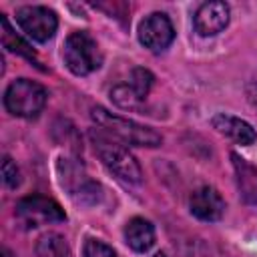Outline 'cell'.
<instances>
[{
	"label": "cell",
	"mask_w": 257,
	"mask_h": 257,
	"mask_svg": "<svg viewBox=\"0 0 257 257\" xmlns=\"http://www.w3.org/2000/svg\"><path fill=\"white\" fill-rule=\"evenodd\" d=\"M48 92L42 84L30 78H16L4 92V106L10 114L20 118H34L42 112Z\"/></svg>",
	"instance_id": "277c9868"
},
{
	"label": "cell",
	"mask_w": 257,
	"mask_h": 257,
	"mask_svg": "<svg viewBox=\"0 0 257 257\" xmlns=\"http://www.w3.org/2000/svg\"><path fill=\"white\" fill-rule=\"evenodd\" d=\"M245 94H247V100L251 102V106L257 110V80H251L245 86Z\"/></svg>",
	"instance_id": "ffe728a7"
},
{
	"label": "cell",
	"mask_w": 257,
	"mask_h": 257,
	"mask_svg": "<svg viewBox=\"0 0 257 257\" xmlns=\"http://www.w3.org/2000/svg\"><path fill=\"white\" fill-rule=\"evenodd\" d=\"M58 175H60V185L68 191V195L80 203V205H96L102 189L98 183L88 179L84 173L82 165H78L74 159H60L58 161Z\"/></svg>",
	"instance_id": "8992f818"
},
{
	"label": "cell",
	"mask_w": 257,
	"mask_h": 257,
	"mask_svg": "<svg viewBox=\"0 0 257 257\" xmlns=\"http://www.w3.org/2000/svg\"><path fill=\"white\" fill-rule=\"evenodd\" d=\"M16 24L28 38L36 42H46L54 36L58 28V18L46 6H22L16 10Z\"/></svg>",
	"instance_id": "52a82bcc"
},
{
	"label": "cell",
	"mask_w": 257,
	"mask_h": 257,
	"mask_svg": "<svg viewBox=\"0 0 257 257\" xmlns=\"http://www.w3.org/2000/svg\"><path fill=\"white\" fill-rule=\"evenodd\" d=\"M0 24H2V44H4V48H8L10 52H16V54H20V56H26L28 60H36V54H34V50L30 48V44L24 42V40L12 30V26H10V22H8L6 16L0 18Z\"/></svg>",
	"instance_id": "9a60e30c"
},
{
	"label": "cell",
	"mask_w": 257,
	"mask_h": 257,
	"mask_svg": "<svg viewBox=\"0 0 257 257\" xmlns=\"http://www.w3.org/2000/svg\"><path fill=\"white\" fill-rule=\"evenodd\" d=\"M62 58L68 70L76 76H86L100 68L102 64V52L98 48V42L84 30L70 32L64 40Z\"/></svg>",
	"instance_id": "3957f363"
},
{
	"label": "cell",
	"mask_w": 257,
	"mask_h": 257,
	"mask_svg": "<svg viewBox=\"0 0 257 257\" xmlns=\"http://www.w3.org/2000/svg\"><path fill=\"white\" fill-rule=\"evenodd\" d=\"M139 40L151 52H161L175 40V28L165 12H153L139 24Z\"/></svg>",
	"instance_id": "ba28073f"
},
{
	"label": "cell",
	"mask_w": 257,
	"mask_h": 257,
	"mask_svg": "<svg viewBox=\"0 0 257 257\" xmlns=\"http://www.w3.org/2000/svg\"><path fill=\"white\" fill-rule=\"evenodd\" d=\"M90 141L94 145V151L98 155V159L102 161V165L122 183L128 185H139L143 181V171L137 163V159L128 153V149L112 139L110 135H106L104 131H90Z\"/></svg>",
	"instance_id": "6da1fadb"
},
{
	"label": "cell",
	"mask_w": 257,
	"mask_h": 257,
	"mask_svg": "<svg viewBox=\"0 0 257 257\" xmlns=\"http://www.w3.org/2000/svg\"><path fill=\"white\" fill-rule=\"evenodd\" d=\"M92 120L100 126V131H104L112 139L120 141L122 145H131V147H159L163 143V137L157 131H153L151 126L139 124V122H135L131 118H124V116H116V114L104 110L102 106L92 108Z\"/></svg>",
	"instance_id": "7a4b0ae2"
},
{
	"label": "cell",
	"mask_w": 257,
	"mask_h": 257,
	"mask_svg": "<svg viewBox=\"0 0 257 257\" xmlns=\"http://www.w3.org/2000/svg\"><path fill=\"white\" fill-rule=\"evenodd\" d=\"M231 159H233V169L241 199L247 205H257V169L235 153L231 155Z\"/></svg>",
	"instance_id": "4fadbf2b"
},
{
	"label": "cell",
	"mask_w": 257,
	"mask_h": 257,
	"mask_svg": "<svg viewBox=\"0 0 257 257\" xmlns=\"http://www.w3.org/2000/svg\"><path fill=\"white\" fill-rule=\"evenodd\" d=\"M153 257H167L165 253H157V255H153Z\"/></svg>",
	"instance_id": "7402d4cb"
},
{
	"label": "cell",
	"mask_w": 257,
	"mask_h": 257,
	"mask_svg": "<svg viewBox=\"0 0 257 257\" xmlns=\"http://www.w3.org/2000/svg\"><path fill=\"white\" fill-rule=\"evenodd\" d=\"M110 98H112V102H114L116 106H120V108H124V110H141V108H143V102H145V98H141L128 82L116 84V86L110 90Z\"/></svg>",
	"instance_id": "2e32d148"
},
{
	"label": "cell",
	"mask_w": 257,
	"mask_h": 257,
	"mask_svg": "<svg viewBox=\"0 0 257 257\" xmlns=\"http://www.w3.org/2000/svg\"><path fill=\"white\" fill-rule=\"evenodd\" d=\"M213 128H217V133L225 135L227 139L235 141L237 145H253L257 139L255 128L247 120L225 114V112H219L213 116Z\"/></svg>",
	"instance_id": "8fae6325"
},
{
	"label": "cell",
	"mask_w": 257,
	"mask_h": 257,
	"mask_svg": "<svg viewBox=\"0 0 257 257\" xmlns=\"http://www.w3.org/2000/svg\"><path fill=\"white\" fill-rule=\"evenodd\" d=\"M16 219L26 229H36L42 225L66 221V213L54 199L44 195H30L16 203Z\"/></svg>",
	"instance_id": "5b68a950"
},
{
	"label": "cell",
	"mask_w": 257,
	"mask_h": 257,
	"mask_svg": "<svg viewBox=\"0 0 257 257\" xmlns=\"http://www.w3.org/2000/svg\"><path fill=\"white\" fill-rule=\"evenodd\" d=\"M82 257H116L114 249L100 239H86L82 245Z\"/></svg>",
	"instance_id": "ac0fdd59"
},
{
	"label": "cell",
	"mask_w": 257,
	"mask_h": 257,
	"mask_svg": "<svg viewBox=\"0 0 257 257\" xmlns=\"http://www.w3.org/2000/svg\"><path fill=\"white\" fill-rule=\"evenodd\" d=\"M153 82H155V76H153L147 68H141V66L133 70L131 80H128V84L135 88V92H137L141 98H145V100H147V96H149V92H151Z\"/></svg>",
	"instance_id": "e0dca14e"
},
{
	"label": "cell",
	"mask_w": 257,
	"mask_h": 257,
	"mask_svg": "<svg viewBox=\"0 0 257 257\" xmlns=\"http://www.w3.org/2000/svg\"><path fill=\"white\" fill-rule=\"evenodd\" d=\"M124 241L137 253L149 251L155 245V227H153V223L143 219V217H133L124 225Z\"/></svg>",
	"instance_id": "7c38bea8"
},
{
	"label": "cell",
	"mask_w": 257,
	"mask_h": 257,
	"mask_svg": "<svg viewBox=\"0 0 257 257\" xmlns=\"http://www.w3.org/2000/svg\"><path fill=\"white\" fill-rule=\"evenodd\" d=\"M229 16H231L229 6L221 0H213L197 8L193 16V24L201 36H215L221 30H225V26L229 24Z\"/></svg>",
	"instance_id": "30bf717a"
},
{
	"label": "cell",
	"mask_w": 257,
	"mask_h": 257,
	"mask_svg": "<svg viewBox=\"0 0 257 257\" xmlns=\"http://www.w3.org/2000/svg\"><path fill=\"white\" fill-rule=\"evenodd\" d=\"M189 209L191 215L197 217L199 221H219L225 213V201L221 197V193L215 187L203 185L199 189H195L189 197Z\"/></svg>",
	"instance_id": "9c48e42d"
},
{
	"label": "cell",
	"mask_w": 257,
	"mask_h": 257,
	"mask_svg": "<svg viewBox=\"0 0 257 257\" xmlns=\"http://www.w3.org/2000/svg\"><path fill=\"white\" fill-rule=\"evenodd\" d=\"M36 257H70V247L66 239L58 233H44L36 241Z\"/></svg>",
	"instance_id": "5bb4252c"
},
{
	"label": "cell",
	"mask_w": 257,
	"mask_h": 257,
	"mask_svg": "<svg viewBox=\"0 0 257 257\" xmlns=\"http://www.w3.org/2000/svg\"><path fill=\"white\" fill-rule=\"evenodd\" d=\"M0 257H14V255H12V253H10L8 249H2V253H0Z\"/></svg>",
	"instance_id": "44dd1931"
},
{
	"label": "cell",
	"mask_w": 257,
	"mask_h": 257,
	"mask_svg": "<svg viewBox=\"0 0 257 257\" xmlns=\"http://www.w3.org/2000/svg\"><path fill=\"white\" fill-rule=\"evenodd\" d=\"M2 181L10 189H16L20 185V171L10 157H4V161H2Z\"/></svg>",
	"instance_id": "d6986e66"
}]
</instances>
